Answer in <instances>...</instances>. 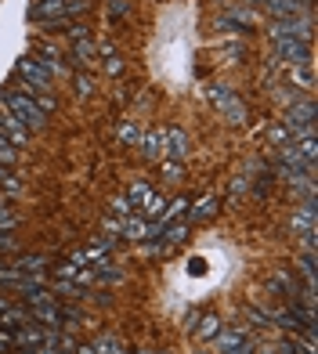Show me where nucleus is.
Returning a JSON list of instances; mask_svg holds the SVG:
<instances>
[{
    "mask_svg": "<svg viewBox=\"0 0 318 354\" xmlns=\"http://www.w3.org/2000/svg\"><path fill=\"white\" fill-rule=\"evenodd\" d=\"M214 214H217V199L214 196H199L196 203H188V217H192L196 224H206Z\"/></svg>",
    "mask_w": 318,
    "mask_h": 354,
    "instance_id": "obj_11",
    "label": "nucleus"
},
{
    "mask_svg": "<svg viewBox=\"0 0 318 354\" xmlns=\"http://www.w3.org/2000/svg\"><path fill=\"white\" fill-rule=\"evenodd\" d=\"M55 293L69 297V300H80V297H87V293H84V286H76V282H69V279H58V282H55Z\"/></svg>",
    "mask_w": 318,
    "mask_h": 354,
    "instance_id": "obj_20",
    "label": "nucleus"
},
{
    "mask_svg": "<svg viewBox=\"0 0 318 354\" xmlns=\"http://www.w3.org/2000/svg\"><path fill=\"white\" fill-rule=\"evenodd\" d=\"M0 131H4L8 134V141L15 145V149H22V145L29 141V127L22 123V120H15L11 116V112L4 109V112H0Z\"/></svg>",
    "mask_w": 318,
    "mask_h": 354,
    "instance_id": "obj_6",
    "label": "nucleus"
},
{
    "mask_svg": "<svg viewBox=\"0 0 318 354\" xmlns=\"http://www.w3.org/2000/svg\"><path fill=\"white\" fill-rule=\"evenodd\" d=\"M11 228H15V214L8 203H0V232H11Z\"/></svg>",
    "mask_w": 318,
    "mask_h": 354,
    "instance_id": "obj_25",
    "label": "nucleus"
},
{
    "mask_svg": "<svg viewBox=\"0 0 318 354\" xmlns=\"http://www.w3.org/2000/svg\"><path fill=\"white\" fill-rule=\"evenodd\" d=\"M29 322H33V311H29V308H15V304L0 315V326H4V329H19V326H29Z\"/></svg>",
    "mask_w": 318,
    "mask_h": 354,
    "instance_id": "obj_15",
    "label": "nucleus"
},
{
    "mask_svg": "<svg viewBox=\"0 0 318 354\" xmlns=\"http://www.w3.org/2000/svg\"><path fill=\"white\" fill-rule=\"evenodd\" d=\"M167 239V246H178V243H185L188 239V224H163V232H159Z\"/></svg>",
    "mask_w": 318,
    "mask_h": 354,
    "instance_id": "obj_18",
    "label": "nucleus"
},
{
    "mask_svg": "<svg viewBox=\"0 0 318 354\" xmlns=\"http://www.w3.org/2000/svg\"><path fill=\"white\" fill-rule=\"evenodd\" d=\"M11 250H15V239L4 232V235H0V253H11Z\"/></svg>",
    "mask_w": 318,
    "mask_h": 354,
    "instance_id": "obj_29",
    "label": "nucleus"
},
{
    "mask_svg": "<svg viewBox=\"0 0 318 354\" xmlns=\"http://www.w3.org/2000/svg\"><path fill=\"white\" fill-rule=\"evenodd\" d=\"M116 134H120V141H127V145H134V149H138V145H141V131H138L134 123H123V127H120Z\"/></svg>",
    "mask_w": 318,
    "mask_h": 354,
    "instance_id": "obj_21",
    "label": "nucleus"
},
{
    "mask_svg": "<svg viewBox=\"0 0 318 354\" xmlns=\"http://www.w3.org/2000/svg\"><path fill=\"white\" fill-rule=\"evenodd\" d=\"M19 80H22V91H26V94L51 91V84H55V76L44 69V62H40L37 55H29V58L19 62Z\"/></svg>",
    "mask_w": 318,
    "mask_h": 354,
    "instance_id": "obj_2",
    "label": "nucleus"
},
{
    "mask_svg": "<svg viewBox=\"0 0 318 354\" xmlns=\"http://www.w3.org/2000/svg\"><path fill=\"white\" fill-rule=\"evenodd\" d=\"M58 279H69V282H76V286L87 289V286H94V271L84 268V264H76L73 257H69L66 264H58Z\"/></svg>",
    "mask_w": 318,
    "mask_h": 354,
    "instance_id": "obj_7",
    "label": "nucleus"
},
{
    "mask_svg": "<svg viewBox=\"0 0 318 354\" xmlns=\"http://www.w3.org/2000/svg\"><path fill=\"white\" fill-rule=\"evenodd\" d=\"M91 351H94V354H127V351H123V344L116 340V336H102V340H94V344H91Z\"/></svg>",
    "mask_w": 318,
    "mask_h": 354,
    "instance_id": "obj_19",
    "label": "nucleus"
},
{
    "mask_svg": "<svg viewBox=\"0 0 318 354\" xmlns=\"http://www.w3.org/2000/svg\"><path fill=\"white\" fill-rule=\"evenodd\" d=\"M73 58H76L80 69H91L94 58H98V47H94V40H91V37H80L76 47H73Z\"/></svg>",
    "mask_w": 318,
    "mask_h": 354,
    "instance_id": "obj_12",
    "label": "nucleus"
},
{
    "mask_svg": "<svg viewBox=\"0 0 318 354\" xmlns=\"http://www.w3.org/2000/svg\"><path fill=\"white\" fill-rule=\"evenodd\" d=\"M91 271H94V282H120V279H123L120 264H113L109 257H105V261H98V264H94Z\"/></svg>",
    "mask_w": 318,
    "mask_h": 354,
    "instance_id": "obj_16",
    "label": "nucleus"
},
{
    "mask_svg": "<svg viewBox=\"0 0 318 354\" xmlns=\"http://www.w3.org/2000/svg\"><path fill=\"white\" fill-rule=\"evenodd\" d=\"M8 308H11V300H8V297H0V315H4Z\"/></svg>",
    "mask_w": 318,
    "mask_h": 354,
    "instance_id": "obj_30",
    "label": "nucleus"
},
{
    "mask_svg": "<svg viewBox=\"0 0 318 354\" xmlns=\"http://www.w3.org/2000/svg\"><path fill=\"white\" fill-rule=\"evenodd\" d=\"M131 214H134V206H131V199H127V196L113 203V217H131Z\"/></svg>",
    "mask_w": 318,
    "mask_h": 354,
    "instance_id": "obj_26",
    "label": "nucleus"
},
{
    "mask_svg": "<svg viewBox=\"0 0 318 354\" xmlns=\"http://www.w3.org/2000/svg\"><path fill=\"white\" fill-rule=\"evenodd\" d=\"M73 84H76V94H80V98H87V94L94 91V84H91V76H87V73L73 76Z\"/></svg>",
    "mask_w": 318,
    "mask_h": 354,
    "instance_id": "obj_23",
    "label": "nucleus"
},
{
    "mask_svg": "<svg viewBox=\"0 0 318 354\" xmlns=\"http://www.w3.org/2000/svg\"><path fill=\"white\" fill-rule=\"evenodd\" d=\"M275 47H279V58L293 62V66H300V62H311V51H308L304 40H275Z\"/></svg>",
    "mask_w": 318,
    "mask_h": 354,
    "instance_id": "obj_8",
    "label": "nucleus"
},
{
    "mask_svg": "<svg viewBox=\"0 0 318 354\" xmlns=\"http://www.w3.org/2000/svg\"><path fill=\"white\" fill-rule=\"evenodd\" d=\"M217 333H221L217 318H214V315H206V318H203V326H199V336H217Z\"/></svg>",
    "mask_w": 318,
    "mask_h": 354,
    "instance_id": "obj_27",
    "label": "nucleus"
},
{
    "mask_svg": "<svg viewBox=\"0 0 318 354\" xmlns=\"http://www.w3.org/2000/svg\"><path fill=\"white\" fill-rule=\"evenodd\" d=\"M127 11H131L127 0H109V15H127Z\"/></svg>",
    "mask_w": 318,
    "mask_h": 354,
    "instance_id": "obj_28",
    "label": "nucleus"
},
{
    "mask_svg": "<svg viewBox=\"0 0 318 354\" xmlns=\"http://www.w3.org/2000/svg\"><path fill=\"white\" fill-rule=\"evenodd\" d=\"M290 228L304 239V235H315V199H308L300 210L293 214V221H290Z\"/></svg>",
    "mask_w": 318,
    "mask_h": 354,
    "instance_id": "obj_9",
    "label": "nucleus"
},
{
    "mask_svg": "<svg viewBox=\"0 0 318 354\" xmlns=\"http://www.w3.org/2000/svg\"><path fill=\"white\" fill-rule=\"evenodd\" d=\"M33 98H37V105H40L44 116H51V112H55V98H51V91H40V94H33Z\"/></svg>",
    "mask_w": 318,
    "mask_h": 354,
    "instance_id": "obj_24",
    "label": "nucleus"
},
{
    "mask_svg": "<svg viewBox=\"0 0 318 354\" xmlns=\"http://www.w3.org/2000/svg\"><path fill=\"white\" fill-rule=\"evenodd\" d=\"M163 177H167V181H181V177H185V167L178 163V159H163Z\"/></svg>",
    "mask_w": 318,
    "mask_h": 354,
    "instance_id": "obj_22",
    "label": "nucleus"
},
{
    "mask_svg": "<svg viewBox=\"0 0 318 354\" xmlns=\"http://www.w3.org/2000/svg\"><path fill=\"white\" fill-rule=\"evenodd\" d=\"M185 214H188V199H181V196H178V199H174V203H167V210L159 214L156 221H159V224H174V221H178V217H185Z\"/></svg>",
    "mask_w": 318,
    "mask_h": 354,
    "instance_id": "obj_17",
    "label": "nucleus"
},
{
    "mask_svg": "<svg viewBox=\"0 0 318 354\" xmlns=\"http://www.w3.org/2000/svg\"><path fill=\"white\" fill-rule=\"evenodd\" d=\"M188 152V134L181 131V127H163V159H185Z\"/></svg>",
    "mask_w": 318,
    "mask_h": 354,
    "instance_id": "obj_4",
    "label": "nucleus"
},
{
    "mask_svg": "<svg viewBox=\"0 0 318 354\" xmlns=\"http://www.w3.org/2000/svg\"><path fill=\"white\" fill-rule=\"evenodd\" d=\"M0 102H4V109L11 112L15 120H22L29 131H40V127L47 123V116H44L40 105H37V98H33V94H26L22 87L19 91H4V98H0Z\"/></svg>",
    "mask_w": 318,
    "mask_h": 354,
    "instance_id": "obj_1",
    "label": "nucleus"
},
{
    "mask_svg": "<svg viewBox=\"0 0 318 354\" xmlns=\"http://www.w3.org/2000/svg\"><path fill=\"white\" fill-rule=\"evenodd\" d=\"M11 264L19 268L22 275L37 279V282H44V275H47V261H44V257H19V261H11Z\"/></svg>",
    "mask_w": 318,
    "mask_h": 354,
    "instance_id": "obj_13",
    "label": "nucleus"
},
{
    "mask_svg": "<svg viewBox=\"0 0 318 354\" xmlns=\"http://www.w3.org/2000/svg\"><path fill=\"white\" fill-rule=\"evenodd\" d=\"M206 98H210L221 112H225L232 123H246V105H243V98H238L235 91H228V87H210V91H206Z\"/></svg>",
    "mask_w": 318,
    "mask_h": 354,
    "instance_id": "obj_3",
    "label": "nucleus"
},
{
    "mask_svg": "<svg viewBox=\"0 0 318 354\" xmlns=\"http://www.w3.org/2000/svg\"><path fill=\"white\" fill-rule=\"evenodd\" d=\"M141 156L145 159H163V127H156V131H149V134H141Z\"/></svg>",
    "mask_w": 318,
    "mask_h": 354,
    "instance_id": "obj_10",
    "label": "nucleus"
},
{
    "mask_svg": "<svg viewBox=\"0 0 318 354\" xmlns=\"http://www.w3.org/2000/svg\"><path fill=\"white\" fill-rule=\"evenodd\" d=\"M214 347H217L221 354H250V344H246V336L238 333V329L217 333V336H214Z\"/></svg>",
    "mask_w": 318,
    "mask_h": 354,
    "instance_id": "obj_5",
    "label": "nucleus"
},
{
    "mask_svg": "<svg viewBox=\"0 0 318 354\" xmlns=\"http://www.w3.org/2000/svg\"><path fill=\"white\" fill-rule=\"evenodd\" d=\"M127 199H131L134 210H145V206L156 199V188H149L145 181H134L131 188H127Z\"/></svg>",
    "mask_w": 318,
    "mask_h": 354,
    "instance_id": "obj_14",
    "label": "nucleus"
}]
</instances>
